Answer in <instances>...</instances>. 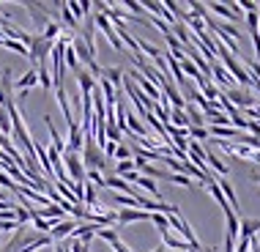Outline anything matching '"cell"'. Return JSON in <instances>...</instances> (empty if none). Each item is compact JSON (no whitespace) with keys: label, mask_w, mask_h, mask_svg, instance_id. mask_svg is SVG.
I'll return each mask as SVG.
<instances>
[{"label":"cell","mask_w":260,"mask_h":252,"mask_svg":"<svg viewBox=\"0 0 260 252\" xmlns=\"http://www.w3.org/2000/svg\"><path fill=\"white\" fill-rule=\"evenodd\" d=\"M80 159H82V167L85 170H96V173H107V167L112 165V159L104 153V148L102 145H96V140H93V135H85V140H82V151H80Z\"/></svg>","instance_id":"cell-1"},{"label":"cell","mask_w":260,"mask_h":252,"mask_svg":"<svg viewBox=\"0 0 260 252\" xmlns=\"http://www.w3.org/2000/svg\"><path fill=\"white\" fill-rule=\"evenodd\" d=\"M60 162H63V170H69V173H66L69 181H74V184H85V167H82L80 153L63 151V153H60Z\"/></svg>","instance_id":"cell-2"},{"label":"cell","mask_w":260,"mask_h":252,"mask_svg":"<svg viewBox=\"0 0 260 252\" xmlns=\"http://www.w3.org/2000/svg\"><path fill=\"white\" fill-rule=\"evenodd\" d=\"M52 44H55V41L44 39L41 33H39V36H33L30 39V47H27V60L47 63V58H50V52H52Z\"/></svg>","instance_id":"cell-3"},{"label":"cell","mask_w":260,"mask_h":252,"mask_svg":"<svg viewBox=\"0 0 260 252\" xmlns=\"http://www.w3.org/2000/svg\"><path fill=\"white\" fill-rule=\"evenodd\" d=\"M93 25L99 27V30L104 33V36H107V41H110V44H112V50H115V52H123V55H126V47L121 44V39H118L115 27H112V22H110L107 17H104V14H99V11L93 14Z\"/></svg>","instance_id":"cell-4"},{"label":"cell","mask_w":260,"mask_h":252,"mask_svg":"<svg viewBox=\"0 0 260 252\" xmlns=\"http://www.w3.org/2000/svg\"><path fill=\"white\" fill-rule=\"evenodd\" d=\"M77 228H80V222H77V219H69V216H66L63 222H55V225H52L50 239H52V241H63L66 236H72Z\"/></svg>","instance_id":"cell-5"},{"label":"cell","mask_w":260,"mask_h":252,"mask_svg":"<svg viewBox=\"0 0 260 252\" xmlns=\"http://www.w3.org/2000/svg\"><path fill=\"white\" fill-rule=\"evenodd\" d=\"M66 123H69V143H66V151L80 153L85 135H82V129H80V123H77V118H72V121H66Z\"/></svg>","instance_id":"cell-6"},{"label":"cell","mask_w":260,"mask_h":252,"mask_svg":"<svg viewBox=\"0 0 260 252\" xmlns=\"http://www.w3.org/2000/svg\"><path fill=\"white\" fill-rule=\"evenodd\" d=\"M126 222H151V214L143 211V208H121L118 211V225H126Z\"/></svg>","instance_id":"cell-7"},{"label":"cell","mask_w":260,"mask_h":252,"mask_svg":"<svg viewBox=\"0 0 260 252\" xmlns=\"http://www.w3.org/2000/svg\"><path fill=\"white\" fill-rule=\"evenodd\" d=\"M104 186H107V189H115L118 195H129V198H135V184H126L123 178L112 176V173H107V176H104Z\"/></svg>","instance_id":"cell-8"},{"label":"cell","mask_w":260,"mask_h":252,"mask_svg":"<svg viewBox=\"0 0 260 252\" xmlns=\"http://www.w3.org/2000/svg\"><path fill=\"white\" fill-rule=\"evenodd\" d=\"M260 233V219H238V236L241 239H252V236H257Z\"/></svg>","instance_id":"cell-9"},{"label":"cell","mask_w":260,"mask_h":252,"mask_svg":"<svg viewBox=\"0 0 260 252\" xmlns=\"http://www.w3.org/2000/svg\"><path fill=\"white\" fill-rule=\"evenodd\" d=\"M206 9L214 11L216 17H224V19H230V22H238V11L230 9V3H206Z\"/></svg>","instance_id":"cell-10"},{"label":"cell","mask_w":260,"mask_h":252,"mask_svg":"<svg viewBox=\"0 0 260 252\" xmlns=\"http://www.w3.org/2000/svg\"><path fill=\"white\" fill-rule=\"evenodd\" d=\"M77 74V82H80V90H82V96H88V93H93L96 90V80L90 77L88 69H80V72H74Z\"/></svg>","instance_id":"cell-11"},{"label":"cell","mask_w":260,"mask_h":252,"mask_svg":"<svg viewBox=\"0 0 260 252\" xmlns=\"http://www.w3.org/2000/svg\"><path fill=\"white\" fill-rule=\"evenodd\" d=\"M99 80H107L112 88H118L123 82V69H118V66H107V69H102V77Z\"/></svg>","instance_id":"cell-12"},{"label":"cell","mask_w":260,"mask_h":252,"mask_svg":"<svg viewBox=\"0 0 260 252\" xmlns=\"http://www.w3.org/2000/svg\"><path fill=\"white\" fill-rule=\"evenodd\" d=\"M224 211V222H228V239H238V211L233 208H222Z\"/></svg>","instance_id":"cell-13"},{"label":"cell","mask_w":260,"mask_h":252,"mask_svg":"<svg viewBox=\"0 0 260 252\" xmlns=\"http://www.w3.org/2000/svg\"><path fill=\"white\" fill-rule=\"evenodd\" d=\"M203 118H206V123H211V126H230V118L222 113V110H206V113H203Z\"/></svg>","instance_id":"cell-14"},{"label":"cell","mask_w":260,"mask_h":252,"mask_svg":"<svg viewBox=\"0 0 260 252\" xmlns=\"http://www.w3.org/2000/svg\"><path fill=\"white\" fill-rule=\"evenodd\" d=\"M36 82H39V74H36V69H30V72H25L17 80V90H19V93H27V90L36 85Z\"/></svg>","instance_id":"cell-15"},{"label":"cell","mask_w":260,"mask_h":252,"mask_svg":"<svg viewBox=\"0 0 260 252\" xmlns=\"http://www.w3.org/2000/svg\"><path fill=\"white\" fill-rule=\"evenodd\" d=\"M135 184H140V189H145V192H148L151 198H156V200H161V192H159V186H156V181H153V178L137 176V181H135Z\"/></svg>","instance_id":"cell-16"},{"label":"cell","mask_w":260,"mask_h":252,"mask_svg":"<svg viewBox=\"0 0 260 252\" xmlns=\"http://www.w3.org/2000/svg\"><path fill=\"white\" fill-rule=\"evenodd\" d=\"M44 6H39V3H27V11H30V17H33V22H36L39 27H47V22H50V17H47L44 11Z\"/></svg>","instance_id":"cell-17"},{"label":"cell","mask_w":260,"mask_h":252,"mask_svg":"<svg viewBox=\"0 0 260 252\" xmlns=\"http://www.w3.org/2000/svg\"><path fill=\"white\" fill-rule=\"evenodd\" d=\"M55 99H58V104H60V110H63V118H66V121H72V107H69V99H66V88L63 85H58L55 88Z\"/></svg>","instance_id":"cell-18"},{"label":"cell","mask_w":260,"mask_h":252,"mask_svg":"<svg viewBox=\"0 0 260 252\" xmlns=\"http://www.w3.org/2000/svg\"><path fill=\"white\" fill-rule=\"evenodd\" d=\"M36 74H39V85L50 90V88H52V74H50V69H47V63H39Z\"/></svg>","instance_id":"cell-19"},{"label":"cell","mask_w":260,"mask_h":252,"mask_svg":"<svg viewBox=\"0 0 260 252\" xmlns=\"http://www.w3.org/2000/svg\"><path fill=\"white\" fill-rule=\"evenodd\" d=\"M126 159H132V148L129 145H115V151H112V162H126Z\"/></svg>","instance_id":"cell-20"},{"label":"cell","mask_w":260,"mask_h":252,"mask_svg":"<svg viewBox=\"0 0 260 252\" xmlns=\"http://www.w3.org/2000/svg\"><path fill=\"white\" fill-rule=\"evenodd\" d=\"M132 170H135V156H132V159H126V162H118V165H115V173H112V176L123 178L126 173H132Z\"/></svg>","instance_id":"cell-21"},{"label":"cell","mask_w":260,"mask_h":252,"mask_svg":"<svg viewBox=\"0 0 260 252\" xmlns=\"http://www.w3.org/2000/svg\"><path fill=\"white\" fill-rule=\"evenodd\" d=\"M60 17H63V22L72 27V30H80V22H77V19L72 17V11H69V6H66V3H60Z\"/></svg>","instance_id":"cell-22"},{"label":"cell","mask_w":260,"mask_h":252,"mask_svg":"<svg viewBox=\"0 0 260 252\" xmlns=\"http://www.w3.org/2000/svg\"><path fill=\"white\" fill-rule=\"evenodd\" d=\"M170 181H173V184H181V186H189V189H192V192H194V189H198V184H194L192 178H186L184 173H170Z\"/></svg>","instance_id":"cell-23"},{"label":"cell","mask_w":260,"mask_h":252,"mask_svg":"<svg viewBox=\"0 0 260 252\" xmlns=\"http://www.w3.org/2000/svg\"><path fill=\"white\" fill-rule=\"evenodd\" d=\"M63 33V27L58 25V22H47V27H44V33H41V36L44 39H50V41H55Z\"/></svg>","instance_id":"cell-24"},{"label":"cell","mask_w":260,"mask_h":252,"mask_svg":"<svg viewBox=\"0 0 260 252\" xmlns=\"http://www.w3.org/2000/svg\"><path fill=\"white\" fill-rule=\"evenodd\" d=\"M186 135L189 137H192L194 140V143H198V140H206V143H208V126H198V129H186Z\"/></svg>","instance_id":"cell-25"},{"label":"cell","mask_w":260,"mask_h":252,"mask_svg":"<svg viewBox=\"0 0 260 252\" xmlns=\"http://www.w3.org/2000/svg\"><path fill=\"white\" fill-rule=\"evenodd\" d=\"M151 222L156 225L159 233H161V230H170V228H167V214H151Z\"/></svg>","instance_id":"cell-26"},{"label":"cell","mask_w":260,"mask_h":252,"mask_svg":"<svg viewBox=\"0 0 260 252\" xmlns=\"http://www.w3.org/2000/svg\"><path fill=\"white\" fill-rule=\"evenodd\" d=\"M63 244L69 247V252H90V247H85V244H80V241H74V239H66Z\"/></svg>","instance_id":"cell-27"},{"label":"cell","mask_w":260,"mask_h":252,"mask_svg":"<svg viewBox=\"0 0 260 252\" xmlns=\"http://www.w3.org/2000/svg\"><path fill=\"white\" fill-rule=\"evenodd\" d=\"M123 6H126V9H132V11H135V17H140V19H143V14H145L143 3H135V0H123Z\"/></svg>","instance_id":"cell-28"},{"label":"cell","mask_w":260,"mask_h":252,"mask_svg":"<svg viewBox=\"0 0 260 252\" xmlns=\"http://www.w3.org/2000/svg\"><path fill=\"white\" fill-rule=\"evenodd\" d=\"M257 25H260V14H257V11H249V14H247V27H249V33L257 30Z\"/></svg>","instance_id":"cell-29"},{"label":"cell","mask_w":260,"mask_h":252,"mask_svg":"<svg viewBox=\"0 0 260 252\" xmlns=\"http://www.w3.org/2000/svg\"><path fill=\"white\" fill-rule=\"evenodd\" d=\"M0 186H6V189H11V192H14V189H17V184H14V181H11L9 176H6V173H3V170H0Z\"/></svg>","instance_id":"cell-30"},{"label":"cell","mask_w":260,"mask_h":252,"mask_svg":"<svg viewBox=\"0 0 260 252\" xmlns=\"http://www.w3.org/2000/svg\"><path fill=\"white\" fill-rule=\"evenodd\" d=\"M238 9H247V14H249V11H260V6L252 3V0H247V3H238Z\"/></svg>","instance_id":"cell-31"},{"label":"cell","mask_w":260,"mask_h":252,"mask_svg":"<svg viewBox=\"0 0 260 252\" xmlns=\"http://www.w3.org/2000/svg\"><path fill=\"white\" fill-rule=\"evenodd\" d=\"M151 252H170L167 247H156V249H151Z\"/></svg>","instance_id":"cell-32"},{"label":"cell","mask_w":260,"mask_h":252,"mask_svg":"<svg viewBox=\"0 0 260 252\" xmlns=\"http://www.w3.org/2000/svg\"><path fill=\"white\" fill-rule=\"evenodd\" d=\"M55 252H63V247H60V244H55Z\"/></svg>","instance_id":"cell-33"},{"label":"cell","mask_w":260,"mask_h":252,"mask_svg":"<svg viewBox=\"0 0 260 252\" xmlns=\"http://www.w3.org/2000/svg\"><path fill=\"white\" fill-rule=\"evenodd\" d=\"M208 252H216V249H208Z\"/></svg>","instance_id":"cell-34"},{"label":"cell","mask_w":260,"mask_h":252,"mask_svg":"<svg viewBox=\"0 0 260 252\" xmlns=\"http://www.w3.org/2000/svg\"><path fill=\"white\" fill-rule=\"evenodd\" d=\"M189 252H194V249H189Z\"/></svg>","instance_id":"cell-35"}]
</instances>
